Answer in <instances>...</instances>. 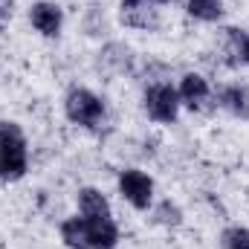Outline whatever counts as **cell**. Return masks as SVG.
Segmentation results:
<instances>
[{"label":"cell","mask_w":249,"mask_h":249,"mask_svg":"<svg viewBox=\"0 0 249 249\" xmlns=\"http://www.w3.org/2000/svg\"><path fill=\"white\" fill-rule=\"evenodd\" d=\"M26 139L15 122H0V180H20L26 174Z\"/></svg>","instance_id":"6da1fadb"},{"label":"cell","mask_w":249,"mask_h":249,"mask_svg":"<svg viewBox=\"0 0 249 249\" xmlns=\"http://www.w3.org/2000/svg\"><path fill=\"white\" fill-rule=\"evenodd\" d=\"M64 107H67V116H70L72 122L84 124V127H93V124L105 116V105H102V99H99V96H93V93H90V90H84V87L70 90V93H67Z\"/></svg>","instance_id":"7a4b0ae2"},{"label":"cell","mask_w":249,"mask_h":249,"mask_svg":"<svg viewBox=\"0 0 249 249\" xmlns=\"http://www.w3.org/2000/svg\"><path fill=\"white\" fill-rule=\"evenodd\" d=\"M177 107H180V96L174 87L168 84H154L145 90V110L151 119L157 122H174L177 119Z\"/></svg>","instance_id":"3957f363"},{"label":"cell","mask_w":249,"mask_h":249,"mask_svg":"<svg viewBox=\"0 0 249 249\" xmlns=\"http://www.w3.org/2000/svg\"><path fill=\"white\" fill-rule=\"evenodd\" d=\"M119 191H122V197L133 209H148L151 197H154V183H151L148 174H142L136 168H127L119 177Z\"/></svg>","instance_id":"277c9868"},{"label":"cell","mask_w":249,"mask_h":249,"mask_svg":"<svg viewBox=\"0 0 249 249\" xmlns=\"http://www.w3.org/2000/svg\"><path fill=\"white\" fill-rule=\"evenodd\" d=\"M122 23L133 29H157L160 12L154 9V0H122Z\"/></svg>","instance_id":"5b68a950"},{"label":"cell","mask_w":249,"mask_h":249,"mask_svg":"<svg viewBox=\"0 0 249 249\" xmlns=\"http://www.w3.org/2000/svg\"><path fill=\"white\" fill-rule=\"evenodd\" d=\"M29 18H32V26L41 35H50L53 38L61 29V9L55 3H35L32 12H29Z\"/></svg>","instance_id":"8992f818"},{"label":"cell","mask_w":249,"mask_h":249,"mask_svg":"<svg viewBox=\"0 0 249 249\" xmlns=\"http://www.w3.org/2000/svg\"><path fill=\"white\" fill-rule=\"evenodd\" d=\"M177 96L186 102L191 110H200V107L209 102V84H206L203 75L188 72V75H183V84H180V93H177Z\"/></svg>","instance_id":"52a82bcc"},{"label":"cell","mask_w":249,"mask_h":249,"mask_svg":"<svg viewBox=\"0 0 249 249\" xmlns=\"http://www.w3.org/2000/svg\"><path fill=\"white\" fill-rule=\"evenodd\" d=\"M87 229H90V249H113L119 241V232H116V223L110 217H102V220H87Z\"/></svg>","instance_id":"ba28073f"},{"label":"cell","mask_w":249,"mask_h":249,"mask_svg":"<svg viewBox=\"0 0 249 249\" xmlns=\"http://www.w3.org/2000/svg\"><path fill=\"white\" fill-rule=\"evenodd\" d=\"M61 238L70 249H90V229L87 217H70L61 226Z\"/></svg>","instance_id":"9c48e42d"},{"label":"cell","mask_w":249,"mask_h":249,"mask_svg":"<svg viewBox=\"0 0 249 249\" xmlns=\"http://www.w3.org/2000/svg\"><path fill=\"white\" fill-rule=\"evenodd\" d=\"M78 206H81V214H84L87 220L110 217V206H107V200L102 197V191H96V188H84V191L78 194Z\"/></svg>","instance_id":"30bf717a"},{"label":"cell","mask_w":249,"mask_h":249,"mask_svg":"<svg viewBox=\"0 0 249 249\" xmlns=\"http://www.w3.org/2000/svg\"><path fill=\"white\" fill-rule=\"evenodd\" d=\"M220 105L235 116H249V90L247 87H226L220 93Z\"/></svg>","instance_id":"8fae6325"},{"label":"cell","mask_w":249,"mask_h":249,"mask_svg":"<svg viewBox=\"0 0 249 249\" xmlns=\"http://www.w3.org/2000/svg\"><path fill=\"white\" fill-rule=\"evenodd\" d=\"M188 15L197 18V20H217L223 15V6L220 0H188Z\"/></svg>","instance_id":"7c38bea8"},{"label":"cell","mask_w":249,"mask_h":249,"mask_svg":"<svg viewBox=\"0 0 249 249\" xmlns=\"http://www.w3.org/2000/svg\"><path fill=\"white\" fill-rule=\"evenodd\" d=\"M223 249H249V229L232 226L223 232Z\"/></svg>","instance_id":"4fadbf2b"},{"label":"cell","mask_w":249,"mask_h":249,"mask_svg":"<svg viewBox=\"0 0 249 249\" xmlns=\"http://www.w3.org/2000/svg\"><path fill=\"white\" fill-rule=\"evenodd\" d=\"M157 220H160V223H165V226H177V223H180V209H177V206H171V203L165 200V203L157 209Z\"/></svg>","instance_id":"5bb4252c"},{"label":"cell","mask_w":249,"mask_h":249,"mask_svg":"<svg viewBox=\"0 0 249 249\" xmlns=\"http://www.w3.org/2000/svg\"><path fill=\"white\" fill-rule=\"evenodd\" d=\"M12 18V0H0V26Z\"/></svg>","instance_id":"9a60e30c"},{"label":"cell","mask_w":249,"mask_h":249,"mask_svg":"<svg viewBox=\"0 0 249 249\" xmlns=\"http://www.w3.org/2000/svg\"><path fill=\"white\" fill-rule=\"evenodd\" d=\"M241 58H244V61L249 64V35L244 38V53H241Z\"/></svg>","instance_id":"2e32d148"},{"label":"cell","mask_w":249,"mask_h":249,"mask_svg":"<svg viewBox=\"0 0 249 249\" xmlns=\"http://www.w3.org/2000/svg\"><path fill=\"white\" fill-rule=\"evenodd\" d=\"M154 3H171V0H154Z\"/></svg>","instance_id":"e0dca14e"}]
</instances>
